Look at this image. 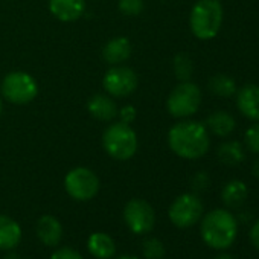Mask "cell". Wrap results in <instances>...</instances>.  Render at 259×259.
Returning <instances> with one entry per match:
<instances>
[{"instance_id":"1","label":"cell","mask_w":259,"mask_h":259,"mask_svg":"<svg viewBox=\"0 0 259 259\" xmlns=\"http://www.w3.org/2000/svg\"><path fill=\"white\" fill-rule=\"evenodd\" d=\"M168 145L179 157L186 160H197L209 151V132L201 122L182 120L169 130Z\"/></svg>"},{"instance_id":"2","label":"cell","mask_w":259,"mask_h":259,"mask_svg":"<svg viewBox=\"0 0 259 259\" xmlns=\"http://www.w3.org/2000/svg\"><path fill=\"white\" fill-rule=\"evenodd\" d=\"M201 239L215 250H227L238 236V220L227 209H213L201 217Z\"/></svg>"},{"instance_id":"3","label":"cell","mask_w":259,"mask_h":259,"mask_svg":"<svg viewBox=\"0 0 259 259\" xmlns=\"http://www.w3.org/2000/svg\"><path fill=\"white\" fill-rule=\"evenodd\" d=\"M192 34L198 40H212L223 25V7L218 0H198L189 16Z\"/></svg>"},{"instance_id":"4","label":"cell","mask_w":259,"mask_h":259,"mask_svg":"<svg viewBox=\"0 0 259 259\" xmlns=\"http://www.w3.org/2000/svg\"><path fill=\"white\" fill-rule=\"evenodd\" d=\"M138 136L130 123L114 122L105 128L102 135V147L114 160H130L138 151Z\"/></svg>"},{"instance_id":"5","label":"cell","mask_w":259,"mask_h":259,"mask_svg":"<svg viewBox=\"0 0 259 259\" xmlns=\"http://www.w3.org/2000/svg\"><path fill=\"white\" fill-rule=\"evenodd\" d=\"M201 105V90L191 81H182L172 89L166 99V108L177 119L189 117L198 111Z\"/></svg>"},{"instance_id":"6","label":"cell","mask_w":259,"mask_h":259,"mask_svg":"<svg viewBox=\"0 0 259 259\" xmlns=\"http://www.w3.org/2000/svg\"><path fill=\"white\" fill-rule=\"evenodd\" d=\"M4 98L13 104H29L38 95V84L35 78L26 72H11L2 81Z\"/></svg>"},{"instance_id":"7","label":"cell","mask_w":259,"mask_h":259,"mask_svg":"<svg viewBox=\"0 0 259 259\" xmlns=\"http://www.w3.org/2000/svg\"><path fill=\"white\" fill-rule=\"evenodd\" d=\"M203 212H204V206L198 195L182 194L169 206L168 215L176 227L189 229L201 220Z\"/></svg>"},{"instance_id":"8","label":"cell","mask_w":259,"mask_h":259,"mask_svg":"<svg viewBox=\"0 0 259 259\" xmlns=\"http://www.w3.org/2000/svg\"><path fill=\"white\" fill-rule=\"evenodd\" d=\"M64 188L73 200L87 201L99 192V179L89 168H73L64 179Z\"/></svg>"},{"instance_id":"9","label":"cell","mask_w":259,"mask_h":259,"mask_svg":"<svg viewBox=\"0 0 259 259\" xmlns=\"http://www.w3.org/2000/svg\"><path fill=\"white\" fill-rule=\"evenodd\" d=\"M123 220L133 233L145 235L151 232L156 224V212L148 201L142 198H133L126 203L123 209Z\"/></svg>"},{"instance_id":"10","label":"cell","mask_w":259,"mask_h":259,"mask_svg":"<svg viewBox=\"0 0 259 259\" xmlns=\"http://www.w3.org/2000/svg\"><path fill=\"white\" fill-rule=\"evenodd\" d=\"M138 75L133 69L125 66H113L104 75V89L113 98H123L132 95L138 89Z\"/></svg>"},{"instance_id":"11","label":"cell","mask_w":259,"mask_h":259,"mask_svg":"<svg viewBox=\"0 0 259 259\" xmlns=\"http://www.w3.org/2000/svg\"><path fill=\"white\" fill-rule=\"evenodd\" d=\"M236 107L247 119L259 120V85H242L236 93Z\"/></svg>"},{"instance_id":"12","label":"cell","mask_w":259,"mask_h":259,"mask_svg":"<svg viewBox=\"0 0 259 259\" xmlns=\"http://www.w3.org/2000/svg\"><path fill=\"white\" fill-rule=\"evenodd\" d=\"M51 13L61 22H75L85 11L84 0H49Z\"/></svg>"},{"instance_id":"13","label":"cell","mask_w":259,"mask_h":259,"mask_svg":"<svg viewBox=\"0 0 259 259\" xmlns=\"http://www.w3.org/2000/svg\"><path fill=\"white\" fill-rule=\"evenodd\" d=\"M87 110L95 119L104 122H108L117 116L116 102L111 99L110 95H101V93L93 95L87 102Z\"/></svg>"},{"instance_id":"14","label":"cell","mask_w":259,"mask_h":259,"mask_svg":"<svg viewBox=\"0 0 259 259\" xmlns=\"http://www.w3.org/2000/svg\"><path fill=\"white\" fill-rule=\"evenodd\" d=\"M37 235L45 245H58L63 238V226L55 217L43 215L37 223Z\"/></svg>"},{"instance_id":"15","label":"cell","mask_w":259,"mask_h":259,"mask_svg":"<svg viewBox=\"0 0 259 259\" xmlns=\"http://www.w3.org/2000/svg\"><path fill=\"white\" fill-rule=\"evenodd\" d=\"M130 55H132V43L125 37L111 38L102 49L104 60L111 66L122 64L130 58Z\"/></svg>"},{"instance_id":"16","label":"cell","mask_w":259,"mask_h":259,"mask_svg":"<svg viewBox=\"0 0 259 259\" xmlns=\"http://www.w3.org/2000/svg\"><path fill=\"white\" fill-rule=\"evenodd\" d=\"M204 126L207 128V132H210L212 135H215L218 138H227L229 135L233 133L236 122L230 113H227L224 110H218L207 116Z\"/></svg>"},{"instance_id":"17","label":"cell","mask_w":259,"mask_h":259,"mask_svg":"<svg viewBox=\"0 0 259 259\" xmlns=\"http://www.w3.org/2000/svg\"><path fill=\"white\" fill-rule=\"evenodd\" d=\"M22 239V229L11 217L0 215V250H13Z\"/></svg>"},{"instance_id":"18","label":"cell","mask_w":259,"mask_h":259,"mask_svg":"<svg viewBox=\"0 0 259 259\" xmlns=\"http://www.w3.org/2000/svg\"><path fill=\"white\" fill-rule=\"evenodd\" d=\"M87 248L90 254L95 256L96 259H110L116 253V245L113 238L102 232H96L90 235V238L87 239Z\"/></svg>"},{"instance_id":"19","label":"cell","mask_w":259,"mask_h":259,"mask_svg":"<svg viewBox=\"0 0 259 259\" xmlns=\"http://www.w3.org/2000/svg\"><path fill=\"white\" fill-rule=\"evenodd\" d=\"M248 197V188L241 180H230L221 191V200L227 207H239Z\"/></svg>"},{"instance_id":"20","label":"cell","mask_w":259,"mask_h":259,"mask_svg":"<svg viewBox=\"0 0 259 259\" xmlns=\"http://www.w3.org/2000/svg\"><path fill=\"white\" fill-rule=\"evenodd\" d=\"M217 156H218V160L226 166H238L245 159L244 148L236 141H227V142L221 144L218 147Z\"/></svg>"},{"instance_id":"21","label":"cell","mask_w":259,"mask_h":259,"mask_svg":"<svg viewBox=\"0 0 259 259\" xmlns=\"http://www.w3.org/2000/svg\"><path fill=\"white\" fill-rule=\"evenodd\" d=\"M207 87H209L210 93L221 96V98H229L236 93V82L233 81V78H230L229 75H224V73L213 75L209 79Z\"/></svg>"},{"instance_id":"22","label":"cell","mask_w":259,"mask_h":259,"mask_svg":"<svg viewBox=\"0 0 259 259\" xmlns=\"http://www.w3.org/2000/svg\"><path fill=\"white\" fill-rule=\"evenodd\" d=\"M194 72V64L192 60L189 58V55L186 54H177L174 57V73L177 76V79L182 81H189Z\"/></svg>"},{"instance_id":"23","label":"cell","mask_w":259,"mask_h":259,"mask_svg":"<svg viewBox=\"0 0 259 259\" xmlns=\"http://www.w3.org/2000/svg\"><path fill=\"white\" fill-rule=\"evenodd\" d=\"M142 251L147 259H162L165 256V245L157 238H148L142 244Z\"/></svg>"},{"instance_id":"24","label":"cell","mask_w":259,"mask_h":259,"mask_svg":"<svg viewBox=\"0 0 259 259\" xmlns=\"http://www.w3.org/2000/svg\"><path fill=\"white\" fill-rule=\"evenodd\" d=\"M117 8L125 16L136 17V16L142 14L145 5H144V0H119Z\"/></svg>"},{"instance_id":"25","label":"cell","mask_w":259,"mask_h":259,"mask_svg":"<svg viewBox=\"0 0 259 259\" xmlns=\"http://www.w3.org/2000/svg\"><path fill=\"white\" fill-rule=\"evenodd\" d=\"M244 142H245V147L248 148V151L259 154V120H256V123H253L251 126L247 128Z\"/></svg>"},{"instance_id":"26","label":"cell","mask_w":259,"mask_h":259,"mask_svg":"<svg viewBox=\"0 0 259 259\" xmlns=\"http://www.w3.org/2000/svg\"><path fill=\"white\" fill-rule=\"evenodd\" d=\"M209 185H210V179H209L207 172H204V171L197 172L191 180V186L195 192H204L209 188Z\"/></svg>"},{"instance_id":"27","label":"cell","mask_w":259,"mask_h":259,"mask_svg":"<svg viewBox=\"0 0 259 259\" xmlns=\"http://www.w3.org/2000/svg\"><path fill=\"white\" fill-rule=\"evenodd\" d=\"M51 259H84V257L76 250H73L70 247H63V248H58L57 251H54Z\"/></svg>"},{"instance_id":"28","label":"cell","mask_w":259,"mask_h":259,"mask_svg":"<svg viewBox=\"0 0 259 259\" xmlns=\"http://www.w3.org/2000/svg\"><path fill=\"white\" fill-rule=\"evenodd\" d=\"M117 116H120V122L132 123L136 119V108L133 105H125L120 110H117Z\"/></svg>"},{"instance_id":"29","label":"cell","mask_w":259,"mask_h":259,"mask_svg":"<svg viewBox=\"0 0 259 259\" xmlns=\"http://www.w3.org/2000/svg\"><path fill=\"white\" fill-rule=\"evenodd\" d=\"M248 239L251 242V245L259 250V218L253 223V226L248 230Z\"/></svg>"},{"instance_id":"30","label":"cell","mask_w":259,"mask_h":259,"mask_svg":"<svg viewBox=\"0 0 259 259\" xmlns=\"http://www.w3.org/2000/svg\"><path fill=\"white\" fill-rule=\"evenodd\" d=\"M251 174L256 177V179H259V157L253 162V165H251Z\"/></svg>"},{"instance_id":"31","label":"cell","mask_w":259,"mask_h":259,"mask_svg":"<svg viewBox=\"0 0 259 259\" xmlns=\"http://www.w3.org/2000/svg\"><path fill=\"white\" fill-rule=\"evenodd\" d=\"M4 259H20V256L17 254V253H14V251H11V253H8Z\"/></svg>"},{"instance_id":"32","label":"cell","mask_w":259,"mask_h":259,"mask_svg":"<svg viewBox=\"0 0 259 259\" xmlns=\"http://www.w3.org/2000/svg\"><path fill=\"white\" fill-rule=\"evenodd\" d=\"M213 259H233L230 254H227V253H221V254H218V256H215Z\"/></svg>"},{"instance_id":"33","label":"cell","mask_w":259,"mask_h":259,"mask_svg":"<svg viewBox=\"0 0 259 259\" xmlns=\"http://www.w3.org/2000/svg\"><path fill=\"white\" fill-rule=\"evenodd\" d=\"M117 259H139V257H136V256H120Z\"/></svg>"},{"instance_id":"34","label":"cell","mask_w":259,"mask_h":259,"mask_svg":"<svg viewBox=\"0 0 259 259\" xmlns=\"http://www.w3.org/2000/svg\"><path fill=\"white\" fill-rule=\"evenodd\" d=\"M2 111H4V104H2V99H0V116H2Z\"/></svg>"}]
</instances>
